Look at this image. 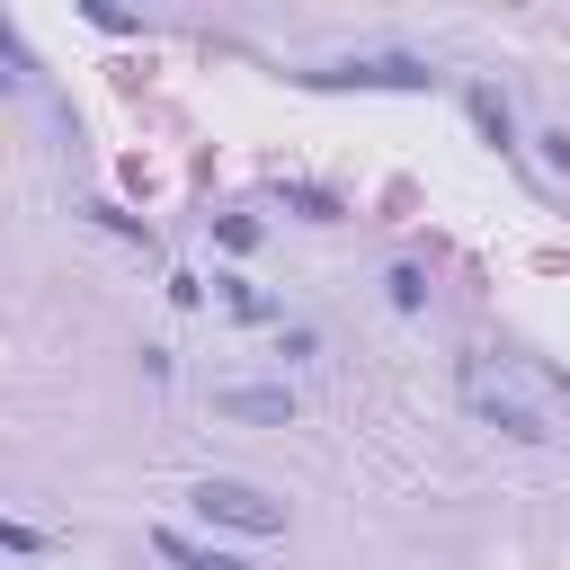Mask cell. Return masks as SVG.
Wrapping results in <instances>:
<instances>
[{"instance_id":"cell-1","label":"cell","mask_w":570,"mask_h":570,"mask_svg":"<svg viewBox=\"0 0 570 570\" xmlns=\"http://www.w3.org/2000/svg\"><path fill=\"white\" fill-rule=\"evenodd\" d=\"M187 508L205 525H232V534H285V499H267L258 481H232V472H205L187 490Z\"/></svg>"},{"instance_id":"cell-2","label":"cell","mask_w":570,"mask_h":570,"mask_svg":"<svg viewBox=\"0 0 570 570\" xmlns=\"http://www.w3.org/2000/svg\"><path fill=\"white\" fill-rule=\"evenodd\" d=\"M312 89H436V71L419 53H356V62H321L303 71Z\"/></svg>"},{"instance_id":"cell-3","label":"cell","mask_w":570,"mask_h":570,"mask_svg":"<svg viewBox=\"0 0 570 570\" xmlns=\"http://www.w3.org/2000/svg\"><path fill=\"white\" fill-rule=\"evenodd\" d=\"M214 410L240 419V428H294V392H285V383H223Z\"/></svg>"},{"instance_id":"cell-4","label":"cell","mask_w":570,"mask_h":570,"mask_svg":"<svg viewBox=\"0 0 570 570\" xmlns=\"http://www.w3.org/2000/svg\"><path fill=\"white\" fill-rule=\"evenodd\" d=\"M151 552H160V561H178V570H249L240 552H196V543H187V534H169V525L151 534Z\"/></svg>"},{"instance_id":"cell-5","label":"cell","mask_w":570,"mask_h":570,"mask_svg":"<svg viewBox=\"0 0 570 570\" xmlns=\"http://www.w3.org/2000/svg\"><path fill=\"white\" fill-rule=\"evenodd\" d=\"M481 419H490V428H508L517 445H543V436H552L534 410H517V401H499V392H481Z\"/></svg>"},{"instance_id":"cell-6","label":"cell","mask_w":570,"mask_h":570,"mask_svg":"<svg viewBox=\"0 0 570 570\" xmlns=\"http://www.w3.org/2000/svg\"><path fill=\"white\" fill-rule=\"evenodd\" d=\"M276 196H285V214H303V223H338V196H330V187H312V178H285Z\"/></svg>"},{"instance_id":"cell-7","label":"cell","mask_w":570,"mask_h":570,"mask_svg":"<svg viewBox=\"0 0 570 570\" xmlns=\"http://www.w3.org/2000/svg\"><path fill=\"white\" fill-rule=\"evenodd\" d=\"M80 214H89L98 232H116V240H134V249H151V223H142V214H125V205H107V196H89Z\"/></svg>"},{"instance_id":"cell-8","label":"cell","mask_w":570,"mask_h":570,"mask_svg":"<svg viewBox=\"0 0 570 570\" xmlns=\"http://www.w3.org/2000/svg\"><path fill=\"white\" fill-rule=\"evenodd\" d=\"M472 116H481V134H490L499 151H517V125H508V98H499V89H472Z\"/></svg>"},{"instance_id":"cell-9","label":"cell","mask_w":570,"mask_h":570,"mask_svg":"<svg viewBox=\"0 0 570 570\" xmlns=\"http://www.w3.org/2000/svg\"><path fill=\"white\" fill-rule=\"evenodd\" d=\"M383 294H392V312H419V303H428V276H419V267L401 258V267L383 276Z\"/></svg>"},{"instance_id":"cell-10","label":"cell","mask_w":570,"mask_h":570,"mask_svg":"<svg viewBox=\"0 0 570 570\" xmlns=\"http://www.w3.org/2000/svg\"><path fill=\"white\" fill-rule=\"evenodd\" d=\"M214 240L223 249H258V214H214Z\"/></svg>"},{"instance_id":"cell-11","label":"cell","mask_w":570,"mask_h":570,"mask_svg":"<svg viewBox=\"0 0 570 570\" xmlns=\"http://www.w3.org/2000/svg\"><path fill=\"white\" fill-rule=\"evenodd\" d=\"M223 303H232V312H240V321H267V312H276V303H267V294H258V285H240V276H223Z\"/></svg>"},{"instance_id":"cell-12","label":"cell","mask_w":570,"mask_h":570,"mask_svg":"<svg viewBox=\"0 0 570 570\" xmlns=\"http://www.w3.org/2000/svg\"><path fill=\"white\" fill-rule=\"evenodd\" d=\"M0 552H45V534H36V525H18V517H0Z\"/></svg>"}]
</instances>
